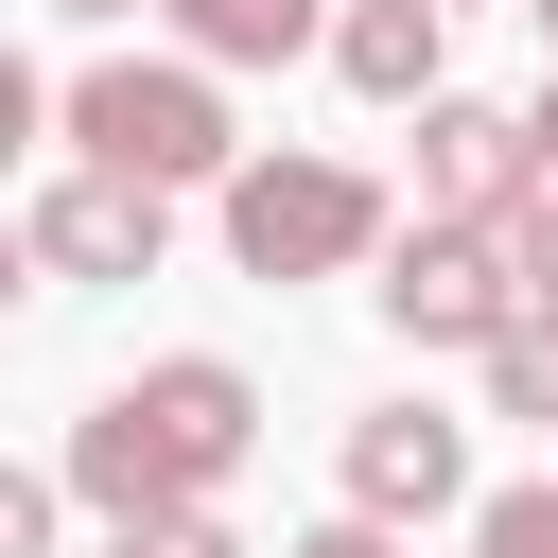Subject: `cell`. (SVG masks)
<instances>
[{
  "instance_id": "cell-1",
  "label": "cell",
  "mask_w": 558,
  "mask_h": 558,
  "mask_svg": "<svg viewBox=\"0 0 558 558\" xmlns=\"http://www.w3.org/2000/svg\"><path fill=\"white\" fill-rule=\"evenodd\" d=\"M244 436H262V384L227 366V349H157V366H122L87 418H70V506H105V523H157V506H227V471H244Z\"/></svg>"
},
{
  "instance_id": "cell-2",
  "label": "cell",
  "mask_w": 558,
  "mask_h": 558,
  "mask_svg": "<svg viewBox=\"0 0 558 558\" xmlns=\"http://www.w3.org/2000/svg\"><path fill=\"white\" fill-rule=\"evenodd\" d=\"M70 157H105V174H140V192H227V174H244L227 70H192V52H105V70H70Z\"/></svg>"
},
{
  "instance_id": "cell-3",
  "label": "cell",
  "mask_w": 558,
  "mask_h": 558,
  "mask_svg": "<svg viewBox=\"0 0 558 558\" xmlns=\"http://www.w3.org/2000/svg\"><path fill=\"white\" fill-rule=\"evenodd\" d=\"M384 244H401L384 227V174H349V157H244L227 174V262L244 279H349Z\"/></svg>"
},
{
  "instance_id": "cell-4",
  "label": "cell",
  "mask_w": 558,
  "mask_h": 558,
  "mask_svg": "<svg viewBox=\"0 0 558 558\" xmlns=\"http://www.w3.org/2000/svg\"><path fill=\"white\" fill-rule=\"evenodd\" d=\"M366 314L401 331V349H506L523 331V262H506V227H401L384 244V279H366Z\"/></svg>"
},
{
  "instance_id": "cell-5",
  "label": "cell",
  "mask_w": 558,
  "mask_h": 558,
  "mask_svg": "<svg viewBox=\"0 0 558 558\" xmlns=\"http://www.w3.org/2000/svg\"><path fill=\"white\" fill-rule=\"evenodd\" d=\"M157 244H174V192H140V174H105V157L35 174V209H17V262H35V279H157Z\"/></svg>"
},
{
  "instance_id": "cell-6",
  "label": "cell",
  "mask_w": 558,
  "mask_h": 558,
  "mask_svg": "<svg viewBox=\"0 0 558 558\" xmlns=\"http://www.w3.org/2000/svg\"><path fill=\"white\" fill-rule=\"evenodd\" d=\"M541 192V140H523V105H471V87H436L418 105V227H506Z\"/></svg>"
},
{
  "instance_id": "cell-7",
  "label": "cell",
  "mask_w": 558,
  "mask_h": 558,
  "mask_svg": "<svg viewBox=\"0 0 558 558\" xmlns=\"http://www.w3.org/2000/svg\"><path fill=\"white\" fill-rule=\"evenodd\" d=\"M331 471H349L366 523H453V506H488V488H471V418H436V401H366Z\"/></svg>"
},
{
  "instance_id": "cell-8",
  "label": "cell",
  "mask_w": 558,
  "mask_h": 558,
  "mask_svg": "<svg viewBox=\"0 0 558 558\" xmlns=\"http://www.w3.org/2000/svg\"><path fill=\"white\" fill-rule=\"evenodd\" d=\"M331 70H349L366 105H436V87H453V17H436V0H331Z\"/></svg>"
},
{
  "instance_id": "cell-9",
  "label": "cell",
  "mask_w": 558,
  "mask_h": 558,
  "mask_svg": "<svg viewBox=\"0 0 558 558\" xmlns=\"http://www.w3.org/2000/svg\"><path fill=\"white\" fill-rule=\"evenodd\" d=\"M174 35H192V70H296V52H331V0H174Z\"/></svg>"
},
{
  "instance_id": "cell-10",
  "label": "cell",
  "mask_w": 558,
  "mask_h": 558,
  "mask_svg": "<svg viewBox=\"0 0 558 558\" xmlns=\"http://www.w3.org/2000/svg\"><path fill=\"white\" fill-rule=\"evenodd\" d=\"M488 418H541V436H558V314H523V331L488 349Z\"/></svg>"
},
{
  "instance_id": "cell-11",
  "label": "cell",
  "mask_w": 558,
  "mask_h": 558,
  "mask_svg": "<svg viewBox=\"0 0 558 558\" xmlns=\"http://www.w3.org/2000/svg\"><path fill=\"white\" fill-rule=\"evenodd\" d=\"M105 558H244L227 506H157V523H105Z\"/></svg>"
},
{
  "instance_id": "cell-12",
  "label": "cell",
  "mask_w": 558,
  "mask_h": 558,
  "mask_svg": "<svg viewBox=\"0 0 558 558\" xmlns=\"http://www.w3.org/2000/svg\"><path fill=\"white\" fill-rule=\"evenodd\" d=\"M471 558H558V488H488L471 506Z\"/></svg>"
},
{
  "instance_id": "cell-13",
  "label": "cell",
  "mask_w": 558,
  "mask_h": 558,
  "mask_svg": "<svg viewBox=\"0 0 558 558\" xmlns=\"http://www.w3.org/2000/svg\"><path fill=\"white\" fill-rule=\"evenodd\" d=\"M52 523H70V471H0V558H52Z\"/></svg>"
},
{
  "instance_id": "cell-14",
  "label": "cell",
  "mask_w": 558,
  "mask_h": 558,
  "mask_svg": "<svg viewBox=\"0 0 558 558\" xmlns=\"http://www.w3.org/2000/svg\"><path fill=\"white\" fill-rule=\"evenodd\" d=\"M506 262H523V314H558V192L506 209Z\"/></svg>"
},
{
  "instance_id": "cell-15",
  "label": "cell",
  "mask_w": 558,
  "mask_h": 558,
  "mask_svg": "<svg viewBox=\"0 0 558 558\" xmlns=\"http://www.w3.org/2000/svg\"><path fill=\"white\" fill-rule=\"evenodd\" d=\"M279 558H401V523H366V506H331L314 541H279Z\"/></svg>"
},
{
  "instance_id": "cell-16",
  "label": "cell",
  "mask_w": 558,
  "mask_h": 558,
  "mask_svg": "<svg viewBox=\"0 0 558 558\" xmlns=\"http://www.w3.org/2000/svg\"><path fill=\"white\" fill-rule=\"evenodd\" d=\"M523 140H541V192H558V70H541V105H523Z\"/></svg>"
},
{
  "instance_id": "cell-17",
  "label": "cell",
  "mask_w": 558,
  "mask_h": 558,
  "mask_svg": "<svg viewBox=\"0 0 558 558\" xmlns=\"http://www.w3.org/2000/svg\"><path fill=\"white\" fill-rule=\"evenodd\" d=\"M35 17H122V0H35Z\"/></svg>"
},
{
  "instance_id": "cell-18",
  "label": "cell",
  "mask_w": 558,
  "mask_h": 558,
  "mask_svg": "<svg viewBox=\"0 0 558 558\" xmlns=\"http://www.w3.org/2000/svg\"><path fill=\"white\" fill-rule=\"evenodd\" d=\"M523 17H541V52H558V0H523Z\"/></svg>"
},
{
  "instance_id": "cell-19",
  "label": "cell",
  "mask_w": 558,
  "mask_h": 558,
  "mask_svg": "<svg viewBox=\"0 0 558 558\" xmlns=\"http://www.w3.org/2000/svg\"><path fill=\"white\" fill-rule=\"evenodd\" d=\"M436 17H471V0H436Z\"/></svg>"
}]
</instances>
